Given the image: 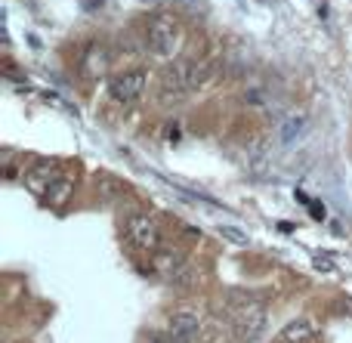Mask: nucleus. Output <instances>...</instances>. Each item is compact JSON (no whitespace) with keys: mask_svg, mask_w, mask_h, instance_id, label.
<instances>
[{"mask_svg":"<svg viewBox=\"0 0 352 343\" xmlns=\"http://www.w3.org/2000/svg\"><path fill=\"white\" fill-rule=\"evenodd\" d=\"M105 71H109V53H105V47H90L84 53V62H80V74L93 80Z\"/></svg>","mask_w":352,"mask_h":343,"instance_id":"9","label":"nucleus"},{"mask_svg":"<svg viewBox=\"0 0 352 343\" xmlns=\"http://www.w3.org/2000/svg\"><path fill=\"white\" fill-rule=\"evenodd\" d=\"M142 3H155V0H142Z\"/></svg>","mask_w":352,"mask_h":343,"instance_id":"16","label":"nucleus"},{"mask_svg":"<svg viewBox=\"0 0 352 343\" xmlns=\"http://www.w3.org/2000/svg\"><path fill=\"white\" fill-rule=\"evenodd\" d=\"M204 71L207 68L195 59H179L167 68L164 74V93H186V90H195V87L204 80Z\"/></svg>","mask_w":352,"mask_h":343,"instance_id":"1","label":"nucleus"},{"mask_svg":"<svg viewBox=\"0 0 352 343\" xmlns=\"http://www.w3.org/2000/svg\"><path fill=\"white\" fill-rule=\"evenodd\" d=\"M124 232H127L130 245L140 247V251H161V229L152 217L133 214L127 220V226H124Z\"/></svg>","mask_w":352,"mask_h":343,"instance_id":"2","label":"nucleus"},{"mask_svg":"<svg viewBox=\"0 0 352 343\" xmlns=\"http://www.w3.org/2000/svg\"><path fill=\"white\" fill-rule=\"evenodd\" d=\"M167 331H170V338L176 343H192L201 334V319L195 313H173Z\"/></svg>","mask_w":352,"mask_h":343,"instance_id":"7","label":"nucleus"},{"mask_svg":"<svg viewBox=\"0 0 352 343\" xmlns=\"http://www.w3.org/2000/svg\"><path fill=\"white\" fill-rule=\"evenodd\" d=\"M316 338V322L312 319H294L281 328L278 343H309Z\"/></svg>","mask_w":352,"mask_h":343,"instance_id":"8","label":"nucleus"},{"mask_svg":"<svg viewBox=\"0 0 352 343\" xmlns=\"http://www.w3.org/2000/svg\"><path fill=\"white\" fill-rule=\"evenodd\" d=\"M306 130V118L303 115H297V118H291V121H287V127L281 130V136H285V142H291L294 136H300Z\"/></svg>","mask_w":352,"mask_h":343,"instance_id":"13","label":"nucleus"},{"mask_svg":"<svg viewBox=\"0 0 352 343\" xmlns=\"http://www.w3.org/2000/svg\"><path fill=\"white\" fill-rule=\"evenodd\" d=\"M109 90H111V99H115V102H133V99H140L142 90H146V71L115 74Z\"/></svg>","mask_w":352,"mask_h":343,"instance_id":"5","label":"nucleus"},{"mask_svg":"<svg viewBox=\"0 0 352 343\" xmlns=\"http://www.w3.org/2000/svg\"><path fill=\"white\" fill-rule=\"evenodd\" d=\"M186 3H195V0H186Z\"/></svg>","mask_w":352,"mask_h":343,"instance_id":"17","label":"nucleus"},{"mask_svg":"<svg viewBox=\"0 0 352 343\" xmlns=\"http://www.w3.org/2000/svg\"><path fill=\"white\" fill-rule=\"evenodd\" d=\"M155 269H158L167 282L182 285V288L195 282V269L179 257V254H173V251H155Z\"/></svg>","mask_w":352,"mask_h":343,"instance_id":"3","label":"nucleus"},{"mask_svg":"<svg viewBox=\"0 0 352 343\" xmlns=\"http://www.w3.org/2000/svg\"><path fill=\"white\" fill-rule=\"evenodd\" d=\"M56 164L53 161H41V164H34V170L28 173V186L34 192H41V195H47V189L56 183Z\"/></svg>","mask_w":352,"mask_h":343,"instance_id":"10","label":"nucleus"},{"mask_svg":"<svg viewBox=\"0 0 352 343\" xmlns=\"http://www.w3.org/2000/svg\"><path fill=\"white\" fill-rule=\"evenodd\" d=\"M316 266H318V269H322V272H334V266H331V263H328V260H322V257H318V260H316Z\"/></svg>","mask_w":352,"mask_h":343,"instance_id":"14","label":"nucleus"},{"mask_svg":"<svg viewBox=\"0 0 352 343\" xmlns=\"http://www.w3.org/2000/svg\"><path fill=\"white\" fill-rule=\"evenodd\" d=\"M72 192H74V183H72V179L62 177V179H56V183L47 189V201L62 204V201H68V195H72Z\"/></svg>","mask_w":352,"mask_h":343,"instance_id":"11","label":"nucleus"},{"mask_svg":"<svg viewBox=\"0 0 352 343\" xmlns=\"http://www.w3.org/2000/svg\"><path fill=\"white\" fill-rule=\"evenodd\" d=\"M148 43H152L155 53L170 56L176 47H179V25H176L173 16H158L148 28Z\"/></svg>","mask_w":352,"mask_h":343,"instance_id":"4","label":"nucleus"},{"mask_svg":"<svg viewBox=\"0 0 352 343\" xmlns=\"http://www.w3.org/2000/svg\"><path fill=\"white\" fill-rule=\"evenodd\" d=\"M235 331H238V340H244V343L256 340L266 331V309L256 307V303H248L235 319Z\"/></svg>","mask_w":352,"mask_h":343,"instance_id":"6","label":"nucleus"},{"mask_svg":"<svg viewBox=\"0 0 352 343\" xmlns=\"http://www.w3.org/2000/svg\"><path fill=\"white\" fill-rule=\"evenodd\" d=\"M219 235H223L226 241H232V245H248V232H241V229L238 226H229V223H226V226H219Z\"/></svg>","mask_w":352,"mask_h":343,"instance_id":"12","label":"nucleus"},{"mask_svg":"<svg viewBox=\"0 0 352 343\" xmlns=\"http://www.w3.org/2000/svg\"><path fill=\"white\" fill-rule=\"evenodd\" d=\"M340 307H343V309H349V313H352V300H349V297H343V300H340Z\"/></svg>","mask_w":352,"mask_h":343,"instance_id":"15","label":"nucleus"}]
</instances>
